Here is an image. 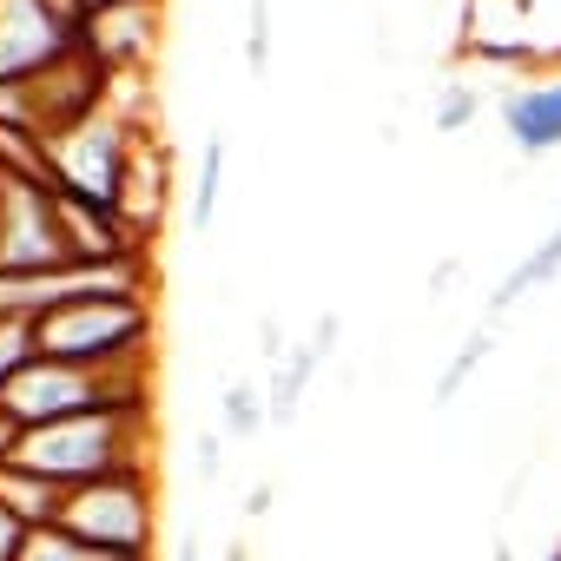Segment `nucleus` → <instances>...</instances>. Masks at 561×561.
Wrapping results in <instances>:
<instances>
[{
    "label": "nucleus",
    "mask_w": 561,
    "mask_h": 561,
    "mask_svg": "<svg viewBox=\"0 0 561 561\" xmlns=\"http://www.w3.org/2000/svg\"><path fill=\"white\" fill-rule=\"evenodd\" d=\"M152 403H126V410H87V416H67V423H41V430H21V449L8 462L60 482V489H80V482H100V476H133V469H152Z\"/></svg>",
    "instance_id": "f257e3e1"
},
{
    "label": "nucleus",
    "mask_w": 561,
    "mask_h": 561,
    "mask_svg": "<svg viewBox=\"0 0 561 561\" xmlns=\"http://www.w3.org/2000/svg\"><path fill=\"white\" fill-rule=\"evenodd\" d=\"M152 357L139 364H60V357H34L8 390H0V410H8L21 430L41 423H67L87 410H126V403H152Z\"/></svg>",
    "instance_id": "f03ea898"
},
{
    "label": "nucleus",
    "mask_w": 561,
    "mask_h": 561,
    "mask_svg": "<svg viewBox=\"0 0 561 561\" xmlns=\"http://www.w3.org/2000/svg\"><path fill=\"white\" fill-rule=\"evenodd\" d=\"M34 357L60 364H139L152 357V298L146 291H87L34 318Z\"/></svg>",
    "instance_id": "7ed1b4c3"
},
{
    "label": "nucleus",
    "mask_w": 561,
    "mask_h": 561,
    "mask_svg": "<svg viewBox=\"0 0 561 561\" xmlns=\"http://www.w3.org/2000/svg\"><path fill=\"white\" fill-rule=\"evenodd\" d=\"M139 133H152L146 119H133L119 100L93 106L87 119L60 126L41 139V179L54 192H73V198H93V205H113L119 198V179H126V159L139 146Z\"/></svg>",
    "instance_id": "20e7f679"
},
{
    "label": "nucleus",
    "mask_w": 561,
    "mask_h": 561,
    "mask_svg": "<svg viewBox=\"0 0 561 561\" xmlns=\"http://www.w3.org/2000/svg\"><path fill=\"white\" fill-rule=\"evenodd\" d=\"M60 528H73L106 561H152V469L100 476V482L67 489Z\"/></svg>",
    "instance_id": "39448f33"
},
{
    "label": "nucleus",
    "mask_w": 561,
    "mask_h": 561,
    "mask_svg": "<svg viewBox=\"0 0 561 561\" xmlns=\"http://www.w3.org/2000/svg\"><path fill=\"white\" fill-rule=\"evenodd\" d=\"M67 238L54 211V185L34 172H0V277L67 271Z\"/></svg>",
    "instance_id": "423d86ee"
},
{
    "label": "nucleus",
    "mask_w": 561,
    "mask_h": 561,
    "mask_svg": "<svg viewBox=\"0 0 561 561\" xmlns=\"http://www.w3.org/2000/svg\"><path fill=\"white\" fill-rule=\"evenodd\" d=\"M159 21H165V0H106V8L87 14L80 47H87L113 80H133V73H146L152 54H159Z\"/></svg>",
    "instance_id": "0eeeda50"
},
{
    "label": "nucleus",
    "mask_w": 561,
    "mask_h": 561,
    "mask_svg": "<svg viewBox=\"0 0 561 561\" xmlns=\"http://www.w3.org/2000/svg\"><path fill=\"white\" fill-rule=\"evenodd\" d=\"M80 34L47 8V0H0V87H21L60 54H73Z\"/></svg>",
    "instance_id": "6e6552de"
},
{
    "label": "nucleus",
    "mask_w": 561,
    "mask_h": 561,
    "mask_svg": "<svg viewBox=\"0 0 561 561\" xmlns=\"http://www.w3.org/2000/svg\"><path fill=\"white\" fill-rule=\"evenodd\" d=\"M165 205H172V152H165V139H159V133H139V146H133V159H126V179H119L113 211L126 218V231H133L139 244H152V238H159V225H165Z\"/></svg>",
    "instance_id": "1a4fd4ad"
},
{
    "label": "nucleus",
    "mask_w": 561,
    "mask_h": 561,
    "mask_svg": "<svg viewBox=\"0 0 561 561\" xmlns=\"http://www.w3.org/2000/svg\"><path fill=\"white\" fill-rule=\"evenodd\" d=\"M337 331H344V318L337 311H324L318 318V331L298 344V351H285V364H271V377H264V403H271V430H291L298 423V410H305V390H311V377L331 364V351H337Z\"/></svg>",
    "instance_id": "9d476101"
},
{
    "label": "nucleus",
    "mask_w": 561,
    "mask_h": 561,
    "mask_svg": "<svg viewBox=\"0 0 561 561\" xmlns=\"http://www.w3.org/2000/svg\"><path fill=\"white\" fill-rule=\"evenodd\" d=\"M502 113V133L522 159H548L561 152V73L554 80H528V87H508L495 100Z\"/></svg>",
    "instance_id": "9b49d317"
},
{
    "label": "nucleus",
    "mask_w": 561,
    "mask_h": 561,
    "mask_svg": "<svg viewBox=\"0 0 561 561\" xmlns=\"http://www.w3.org/2000/svg\"><path fill=\"white\" fill-rule=\"evenodd\" d=\"M554 277H561V218H554V231L522 257V264H508L502 271V285L489 291V318H502V311H515L528 291H541V285H554Z\"/></svg>",
    "instance_id": "f8f14e48"
},
{
    "label": "nucleus",
    "mask_w": 561,
    "mask_h": 561,
    "mask_svg": "<svg viewBox=\"0 0 561 561\" xmlns=\"http://www.w3.org/2000/svg\"><path fill=\"white\" fill-rule=\"evenodd\" d=\"M0 502H8L27 528H47V522H60L67 489L47 482V476H34V469H21V462H0Z\"/></svg>",
    "instance_id": "ddd939ff"
},
{
    "label": "nucleus",
    "mask_w": 561,
    "mask_h": 561,
    "mask_svg": "<svg viewBox=\"0 0 561 561\" xmlns=\"http://www.w3.org/2000/svg\"><path fill=\"white\" fill-rule=\"evenodd\" d=\"M225 165H231L225 133H205V159H198V179H192V225H198V231L218 218V198H225Z\"/></svg>",
    "instance_id": "4468645a"
},
{
    "label": "nucleus",
    "mask_w": 561,
    "mask_h": 561,
    "mask_svg": "<svg viewBox=\"0 0 561 561\" xmlns=\"http://www.w3.org/2000/svg\"><path fill=\"white\" fill-rule=\"evenodd\" d=\"M218 416H225V436L231 443H251L257 430H271V403H264V383H225V397H218Z\"/></svg>",
    "instance_id": "2eb2a0df"
},
{
    "label": "nucleus",
    "mask_w": 561,
    "mask_h": 561,
    "mask_svg": "<svg viewBox=\"0 0 561 561\" xmlns=\"http://www.w3.org/2000/svg\"><path fill=\"white\" fill-rule=\"evenodd\" d=\"M489 357H495V331H476V337H469V344H462V351H456V357L443 364V377H436L430 403H436V410H449V403L462 397V383H469V377H476V370H482Z\"/></svg>",
    "instance_id": "dca6fc26"
},
{
    "label": "nucleus",
    "mask_w": 561,
    "mask_h": 561,
    "mask_svg": "<svg viewBox=\"0 0 561 561\" xmlns=\"http://www.w3.org/2000/svg\"><path fill=\"white\" fill-rule=\"evenodd\" d=\"M21 561H106V554H100V548H87L73 528L47 522V528H27V541H21Z\"/></svg>",
    "instance_id": "f3484780"
},
{
    "label": "nucleus",
    "mask_w": 561,
    "mask_h": 561,
    "mask_svg": "<svg viewBox=\"0 0 561 561\" xmlns=\"http://www.w3.org/2000/svg\"><path fill=\"white\" fill-rule=\"evenodd\" d=\"M476 113H482V93H476L469 80H443V87H436V106H430V126H436V133H462Z\"/></svg>",
    "instance_id": "a211bd4d"
},
{
    "label": "nucleus",
    "mask_w": 561,
    "mask_h": 561,
    "mask_svg": "<svg viewBox=\"0 0 561 561\" xmlns=\"http://www.w3.org/2000/svg\"><path fill=\"white\" fill-rule=\"evenodd\" d=\"M34 364V324L27 318H0V390Z\"/></svg>",
    "instance_id": "6ab92c4d"
},
{
    "label": "nucleus",
    "mask_w": 561,
    "mask_h": 561,
    "mask_svg": "<svg viewBox=\"0 0 561 561\" xmlns=\"http://www.w3.org/2000/svg\"><path fill=\"white\" fill-rule=\"evenodd\" d=\"M244 67L251 80H264L271 67V0H244Z\"/></svg>",
    "instance_id": "aec40b11"
},
{
    "label": "nucleus",
    "mask_w": 561,
    "mask_h": 561,
    "mask_svg": "<svg viewBox=\"0 0 561 561\" xmlns=\"http://www.w3.org/2000/svg\"><path fill=\"white\" fill-rule=\"evenodd\" d=\"M21 541H27V522L0 502V561H21Z\"/></svg>",
    "instance_id": "412c9836"
},
{
    "label": "nucleus",
    "mask_w": 561,
    "mask_h": 561,
    "mask_svg": "<svg viewBox=\"0 0 561 561\" xmlns=\"http://www.w3.org/2000/svg\"><path fill=\"white\" fill-rule=\"evenodd\" d=\"M192 462H198L205 482H218V476H225V436H198V456H192Z\"/></svg>",
    "instance_id": "4be33fe9"
},
{
    "label": "nucleus",
    "mask_w": 561,
    "mask_h": 561,
    "mask_svg": "<svg viewBox=\"0 0 561 561\" xmlns=\"http://www.w3.org/2000/svg\"><path fill=\"white\" fill-rule=\"evenodd\" d=\"M257 351H264V364H285V331H277V318L257 324Z\"/></svg>",
    "instance_id": "5701e85b"
},
{
    "label": "nucleus",
    "mask_w": 561,
    "mask_h": 561,
    "mask_svg": "<svg viewBox=\"0 0 561 561\" xmlns=\"http://www.w3.org/2000/svg\"><path fill=\"white\" fill-rule=\"evenodd\" d=\"M14 449H21V423H14V416H8V410H0V462H8V456H14Z\"/></svg>",
    "instance_id": "b1692460"
},
{
    "label": "nucleus",
    "mask_w": 561,
    "mask_h": 561,
    "mask_svg": "<svg viewBox=\"0 0 561 561\" xmlns=\"http://www.w3.org/2000/svg\"><path fill=\"white\" fill-rule=\"evenodd\" d=\"M244 515H271V482H257V489L244 495Z\"/></svg>",
    "instance_id": "393cba45"
},
{
    "label": "nucleus",
    "mask_w": 561,
    "mask_h": 561,
    "mask_svg": "<svg viewBox=\"0 0 561 561\" xmlns=\"http://www.w3.org/2000/svg\"><path fill=\"white\" fill-rule=\"evenodd\" d=\"M179 561H198V535H185V541H179Z\"/></svg>",
    "instance_id": "a878e982"
},
{
    "label": "nucleus",
    "mask_w": 561,
    "mask_h": 561,
    "mask_svg": "<svg viewBox=\"0 0 561 561\" xmlns=\"http://www.w3.org/2000/svg\"><path fill=\"white\" fill-rule=\"evenodd\" d=\"M93 8H106V0H87V14H93Z\"/></svg>",
    "instance_id": "bb28decb"
}]
</instances>
